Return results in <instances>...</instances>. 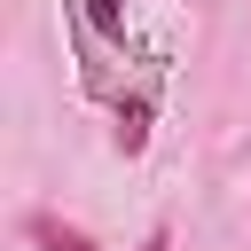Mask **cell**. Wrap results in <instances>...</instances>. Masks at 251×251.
<instances>
[{"instance_id":"obj_1","label":"cell","mask_w":251,"mask_h":251,"mask_svg":"<svg viewBox=\"0 0 251 251\" xmlns=\"http://www.w3.org/2000/svg\"><path fill=\"white\" fill-rule=\"evenodd\" d=\"M24 235H31L39 251H102L86 227H71V220H55V212H31V220H24Z\"/></svg>"},{"instance_id":"obj_2","label":"cell","mask_w":251,"mask_h":251,"mask_svg":"<svg viewBox=\"0 0 251 251\" xmlns=\"http://www.w3.org/2000/svg\"><path fill=\"white\" fill-rule=\"evenodd\" d=\"M86 31H110V39H126V0H86Z\"/></svg>"},{"instance_id":"obj_3","label":"cell","mask_w":251,"mask_h":251,"mask_svg":"<svg viewBox=\"0 0 251 251\" xmlns=\"http://www.w3.org/2000/svg\"><path fill=\"white\" fill-rule=\"evenodd\" d=\"M141 251H173V235H165V227H149V235H141Z\"/></svg>"}]
</instances>
